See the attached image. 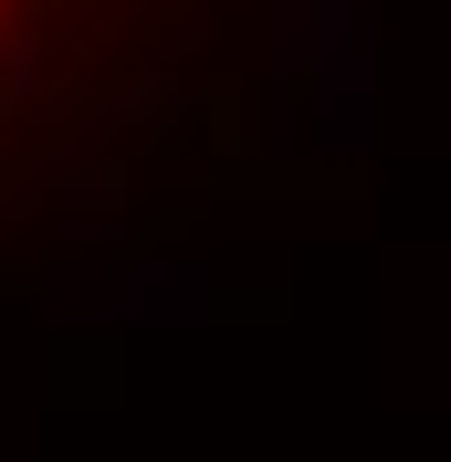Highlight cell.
<instances>
[{"mask_svg": "<svg viewBox=\"0 0 451 462\" xmlns=\"http://www.w3.org/2000/svg\"><path fill=\"white\" fill-rule=\"evenodd\" d=\"M11 11H22V0H0V32H11Z\"/></svg>", "mask_w": 451, "mask_h": 462, "instance_id": "1", "label": "cell"}]
</instances>
